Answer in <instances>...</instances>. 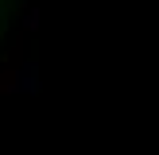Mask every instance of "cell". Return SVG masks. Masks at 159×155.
Returning <instances> with one entry per match:
<instances>
[{
  "label": "cell",
  "mask_w": 159,
  "mask_h": 155,
  "mask_svg": "<svg viewBox=\"0 0 159 155\" xmlns=\"http://www.w3.org/2000/svg\"><path fill=\"white\" fill-rule=\"evenodd\" d=\"M23 31H39V8L31 4V12L23 16Z\"/></svg>",
  "instance_id": "6da1fadb"
},
{
  "label": "cell",
  "mask_w": 159,
  "mask_h": 155,
  "mask_svg": "<svg viewBox=\"0 0 159 155\" xmlns=\"http://www.w3.org/2000/svg\"><path fill=\"white\" fill-rule=\"evenodd\" d=\"M16 4H31V0H16Z\"/></svg>",
  "instance_id": "7a4b0ae2"
}]
</instances>
